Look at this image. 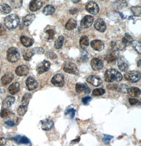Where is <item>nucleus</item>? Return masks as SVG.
I'll list each match as a JSON object with an SVG mask.
<instances>
[{"label":"nucleus","mask_w":141,"mask_h":146,"mask_svg":"<svg viewBox=\"0 0 141 146\" xmlns=\"http://www.w3.org/2000/svg\"><path fill=\"white\" fill-rule=\"evenodd\" d=\"M91 98L90 96H85L82 99V102L83 103L84 105H88L91 102Z\"/></svg>","instance_id":"de8ad7c7"},{"label":"nucleus","mask_w":141,"mask_h":146,"mask_svg":"<svg viewBox=\"0 0 141 146\" xmlns=\"http://www.w3.org/2000/svg\"><path fill=\"white\" fill-rule=\"evenodd\" d=\"M105 59H106L107 62L109 63H112L116 61V57L113 54H109V55H106Z\"/></svg>","instance_id":"a19ab883"},{"label":"nucleus","mask_w":141,"mask_h":146,"mask_svg":"<svg viewBox=\"0 0 141 146\" xmlns=\"http://www.w3.org/2000/svg\"><path fill=\"white\" fill-rule=\"evenodd\" d=\"M51 83L57 87H62L65 84V78L63 74H58L55 75L51 80Z\"/></svg>","instance_id":"423d86ee"},{"label":"nucleus","mask_w":141,"mask_h":146,"mask_svg":"<svg viewBox=\"0 0 141 146\" xmlns=\"http://www.w3.org/2000/svg\"><path fill=\"white\" fill-rule=\"evenodd\" d=\"M0 11L4 14H9L11 12V7L7 4H3L0 5Z\"/></svg>","instance_id":"72a5a7b5"},{"label":"nucleus","mask_w":141,"mask_h":146,"mask_svg":"<svg viewBox=\"0 0 141 146\" xmlns=\"http://www.w3.org/2000/svg\"><path fill=\"white\" fill-rule=\"evenodd\" d=\"M55 7L51 5H47L44 7L43 13L46 15H50L54 14L55 12Z\"/></svg>","instance_id":"c756f323"},{"label":"nucleus","mask_w":141,"mask_h":146,"mask_svg":"<svg viewBox=\"0 0 141 146\" xmlns=\"http://www.w3.org/2000/svg\"><path fill=\"white\" fill-rule=\"evenodd\" d=\"M91 45L93 49L98 51H101L105 47L104 43L99 40H93L91 42Z\"/></svg>","instance_id":"f3484780"},{"label":"nucleus","mask_w":141,"mask_h":146,"mask_svg":"<svg viewBox=\"0 0 141 146\" xmlns=\"http://www.w3.org/2000/svg\"><path fill=\"white\" fill-rule=\"evenodd\" d=\"M129 102L132 106L140 104V102L139 101V100H138V99H133V98H130L129 99Z\"/></svg>","instance_id":"09e8293b"},{"label":"nucleus","mask_w":141,"mask_h":146,"mask_svg":"<svg viewBox=\"0 0 141 146\" xmlns=\"http://www.w3.org/2000/svg\"><path fill=\"white\" fill-rule=\"evenodd\" d=\"M85 9L88 12L93 15H97L99 11V7L97 4L93 1L88 2L85 7Z\"/></svg>","instance_id":"6e6552de"},{"label":"nucleus","mask_w":141,"mask_h":146,"mask_svg":"<svg viewBox=\"0 0 141 146\" xmlns=\"http://www.w3.org/2000/svg\"><path fill=\"white\" fill-rule=\"evenodd\" d=\"M29 72V67L26 65H21L17 67L15 70V73L19 76H26L28 74Z\"/></svg>","instance_id":"a211bd4d"},{"label":"nucleus","mask_w":141,"mask_h":146,"mask_svg":"<svg viewBox=\"0 0 141 146\" xmlns=\"http://www.w3.org/2000/svg\"><path fill=\"white\" fill-rule=\"evenodd\" d=\"M0 73H1V68H0Z\"/></svg>","instance_id":"13d9d810"},{"label":"nucleus","mask_w":141,"mask_h":146,"mask_svg":"<svg viewBox=\"0 0 141 146\" xmlns=\"http://www.w3.org/2000/svg\"><path fill=\"white\" fill-rule=\"evenodd\" d=\"M91 65L92 68L95 70H101L104 67L103 61L97 58L93 59L91 61Z\"/></svg>","instance_id":"2eb2a0df"},{"label":"nucleus","mask_w":141,"mask_h":146,"mask_svg":"<svg viewBox=\"0 0 141 146\" xmlns=\"http://www.w3.org/2000/svg\"><path fill=\"white\" fill-rule=\"evenodd\" d=\"M117 64L119 70L122 72H126L128 69V62L122 55H119L117 57Z\"/></svg>","instance_id":"0eeeda50"},{"label":"nucleus","mask_w":141,"mask_h":146,"mask_svg":"<svg viewBox=\"0 0 141 146\" xmlns=\"http://www.w3.org/2000/svg\"><path fill=\"white\" fill-rule=\"evenodd\" d=\"M20 84L19 83L15 82L14 83L11 84L9 88V92L12 95H15L20 91Z\"/></svg>","instance_id":"a878e982"},{"label":"nucleus","mask_w":141,"mask_h":146,"mask_svg":"<svg viewBox=\"0 0 141 146\" xmlns=\"http://www.w3.org/2000/svg\"><path fill=\"white\" fill-rule=\"evenodd\" d=\"M75 112H76V111L73 109H69L68 110H67L66 111L65 114H70L71 115V119H73V117H75Z\"/></svg>","instance_id":"49530a36"},{"label":"nucleus","mask_w":141,"mask_h":146,"mask_svg":"<svg viewBox=\"0 0 141 146\" xmlns=\"http://www.w3.org/2000/svg\"><path fill=\"white\" fill-rule=\"evenodd\" d=\"M5 124L8 127H13L15 125V122L12 121H8L5 123Z\"/></svg>","instance_id":"5fc2aeb1"},{"label":"nucleus","mask_w":141,"mask_h":146,"mask_svg":"<svg viewBox=\"0 0 141 146\" xmlns=\"http://www.w3.org/2000/svg\"><path fill=\"white\" fill-rule=\"evenodd\" d=\"M13 140L18 144H28L30 143L29 139L25 136L17 135L13 138Z\"/></svg>","instance_id":"412c9836"},{"label":"nucleus","mask_w":141,"mask_h":146,"mask_svg":"<svg viewBox=\"0 0 141 146\" xmlns=\"http://www.w3.org/2000/svg\"><path fill=\"white\" fill-rule=\"evenodd\" d=\"M132 13L135 17H140L141 14V7L140 6H134L131 7Z\"/></svg>","instance_id":"e433bc0d"},{"label":"nucleus","mask_w":141,"mask_h":146,"mask_svg":"<svg viewBox=\"0 0 141 146\" xmlns=\"http://www.w3.org/2000/svg\"><path fill=\"white\" fill-rule=\"evenodd\" d=\"M76 91L78 93L84 92L85 94H89L91 93V89L87 85L83 83H77L76 85Z\"/></svg>","instance_id":"dca6fc26"},{"label":"nucleus","mask_w":141,"mask_h":146,"mask_svg":"<svg viewBox=\"0 0 141 146\" xmlns=\"http://www.w3.org/2000/svg\"><path fill=\"white\" fill-rule=\"evenodd\" d=\"M124 77L130 83H136L140 80L141 73L138 71H130L124 74Z\"/></svg>","instance_id":"20e7f679"},{"label":"nucleus","mask_w":141,"mask_h":146,"mask_svg":"<svg viewBox=\"0 0 141 146\" xmlns=\"http://www.w3.org/2000/svg\"><path fill=\"white\" fill-rule=\"evenodd\" d=\"M20 58L18 49L15 47L10 48L7 51V60L10 62H17Z\"/></svg>","instance_id":"7ed1b4c3"},{"label":"nucleus","mask_w":141,"mask_h":146,"mask_svg":"<svg viewBox=\"0 0 141 146\" xmlns=\"http://www.w3.org/2000/svg\"><path fill=\"white\" fill-rule=\"evenodd\" d=\"M111 47L114 51H119L124 49L125 46L122 43V41H112L111 42Z\"/></svg>","instance_id":"aec40b11"},{"label":"nucleus","mask_w":141,"mask_h":146,"mask_svg":"<svg viewBox=\"0 0 141 146\" xmlns=\"http://www.w3.org/2000/svg\"><path fill=\"white\" fill-rule=\"evenodd\" d=\"M10 114V111L9 110L7 109H4L2 110V111L1 112V117H8Z\"/></svg>","instance_id":"c03bdc74"},{"label":"nucleus","mask_w":141,"mask_h":146,"mask_svg":"<svg viewBox=\"0 0 141 146\" xmlns=\"http://www.w3.org/2000/svg\"><path fill=\"white\" fill-rule=\"evenodd\" d=\"M27 106H20L18 110V113L20 115H24L27 111Z\"/></svg>","instance_id":"ea45409f"},{"label":"nucleus","mask_w":141,"mask_h":146,"mask_svg":"<svg viewBox=\"0 0 141 146\" xmlns=\"http://www.w3.org/2000/svg\"><path fill=\"white\" fill-rule=\"evenodd\" d=\"M132 44L133 45L134 49L136 50V51L140 54L141 53V42L138 40H135L133 41Z\"/></svg>","instance_id":"4c0bfd02"},{"label":"nucleus","mask_w":141,"mask_h":146,"mask_svg":"<svg viewBox=\"0 0 141 146\" xmlns=\"http://www.w3.org/2000/svg\"><path fill=\"white\" fill-rule=\"evenodd\" d=\"M102 1H103V0H102Z\"/></svg>","instance_id":"bf43d9fd"},{"label":"nucleus","mask_w":141,"mask_h":146,"mask_svg":"<svg viewBox=\"0 0 141 146\" xmlns=\"http://www.w3.org/2000/svg\"><path fill=\"white\" fill-rule=\"evenodd\" d=\"M35 18H36V16L33 14H29L25 15V17L23 18V20H22L23 25L26 27L30 26Z\"/></svg>","instance_id":"5701e85b"},{"label":"nucleus","mask_w":141,"mask_h":146,"mask_svg":"<svg viewBox=\"0 0 141 146\" xmlns=\"http://www.w3.org/2000/svg\"><path fill=\"white\" fill-rule=\"evenodd\" d=\"M94 27L101 33H104L107 29L106 23L102 19H98L94 24Z\"/></svg>","instance_id":"f8f14e48"},{"label":"nucleus","mask_w":141,"mask_h":146,"mask_svg":"<svg viewBox=\"0 0 141 146\" xmlns=\"http://www.w3.org/2000/svg\"><path fill=\"white\" fill-rule=\"evenodd\" d=\"M128 88V87L126 86L125 84H122V85H121L119 87V91L122 92L123 93H127V90Z\"/></svg>","instance_id":"8fccbe9b"},{"label":"nucleus","mask_w":141,"mask_h":146,"mask_svg":"<svg viewBox=\"0 0 141 146\" xmlns=\"http://www.w3.org/2000/svg\"><path fill=\"white\" fill-rule=\"evenodd\" d=\"M89 39L86 36H81L80 39V46L82 48H86L89 46Z\"/></svg>","instance_id":"7c9ffc66"},{"label":"nucleus","mask_w":141,"mask_h":146,"mask_svg":"<svg viewBox=\"0 0 141 146\" xmlns=\"http://www.w3.org/2000/svg\"><path fill=\"white\" fill-rule=\"evenodd\" d=\"M26 85L29 91H32L38 88V83L36 78L30 76L26 80Z\"/></svg>","instance_id":"9d476101"},{"label":"nucleus","mask_w":141,"mask_h":146,"mask_svg":"<svg viewBox=\"0 0 141 146\" xmlns=\"http://www.w3.org/2000/svg\"><path fill=\"white\" fill-rule=\"evenodd\" d=\"M13 78H14L13 75L11 73L5 74L1 79L2 84L4 85H7V84H9L10 83H11V81L13 80Z\"/></svg>","instance_id":"bb28decb"},{"label":"nucleus","mask_w":141,"mask_h":146,"mask_svg":"<svg viewBox=\"0 0 141 146\" xmlns=\"http://www.w3.org/2000/svg\"><path fill=\"white\" fill-rule=\"evenodd\" d=\"M15 98L13 96H7L3 100V106L4 108L7 109V108H10L15 103Z\"/></svg>","instance_id":"4be33fe9"},{"label":"nucleus","mask_w":141,"mask_h":146,"mask_svg":"<svg viewBox=\"0 0 141 146\" xmlns=\"http://www.w3.org/2000/svg\"><path fill=\"white\" fill-rule=\"evenodd\" d=\"M65 40L64 36H60L58 37V39L56 41L55 44H54V47L56 49H59L61 48L64 44V41Z\"/></svg>","instance_id":"473e14b6"},{"label":"nucleus","mask_w":141,"mask_h":146,"mask_svg":"<svg viewBox=\"0 0 141 146\" xmlns=\"http://www.w3.org/2000/svg\"><path fill=\"white\" fill-rule=\"evenodd\" d=\"M11 7L14 9H19L22 6V0H10Z\"/></svg>","instance_id":"c9c22d12"},{"label":"nucleus","mask_w":141,"mask_h":146,"mask_svg":"<svg viewBox=\"0 0 141 146\" xmlns=\"http://www.w3.org/2000/svg\"><path fill=\"white\" fill-rule=\"evenodd\" d=\"M80 0H72V2L74 3H77Z\"/></svg>","instance_id":"4d7b16f0"},{"label":"nucleus","mask_w":141,"mask_h":146,"mask_svg":"<svg viewBox=\"0 0 141 146\" xmlns=\"http://www.w3.org/2000/svg\"><path fill=\"white\" fill-rule=\"evenodd\" d=\"M47 54H48V57H50V58L54 59L56 58L57 57V55L54 54V52H47Z\"/></svg>","instance_id":"603ef678"},{"label":"nucleus","mask_w":141,"mask_h":146,"mask_svg":"<svg viewBox=\"0 0 141 146\" xmlns=\"http://www.w3.org/2000/svg\"><path fill=\"white\" fill-rule=\"evenodd\" d=\"M105 93V90L104 88H96L95 89L93 92V95L95 96H101L103 94H104Z\"/></svg>","instance_id":"58836bf2"},{"label":"nucleus","mask_w":141,"mask_h":146,"mask_svg":"<svg viewBox=\"0 0 141 146\" xmlns=\"http://www.w3.org/2000/svg\"><path fill=\"white\" fill-rule=\"evenodd\" d=\"M34 55V53L32 49H29L24 52V53L23 54V58L26 61H30Z\"/></svg>","instance_id":"2f4dec72"},{"label":"nucleus","mask_w":141,"mask_h":146,"mask_svg":"<svg viewBox=\"0 0 141 146\" xmlns=\"http://www.w3.org/2000/svg\"><path fill=\"white\" fill-rule=\"evenodd\" d=\"M77 11H78V10H77L76 9V10H75V11H73V10L72 9V10H71L70 11V13H71V15H73V14H76V13H77Z\"/></svg>","instance_id":"6e6d98bb"},{"label":"nucleus","mask_w":141,"mask_h":146,"mask_svg":"<svg viewBox=\"0 0 141 146\" xmlns=\"http://www.w3.org/2000/svg\"><path fill=\"white\" fill-rule=\"evenodd\" d=\"M6 32V30L5 29V28L4 27V26L0 24V36H3Z\"/></svg>","instance_id":"3c124183"},{"label":"nucleus","mask_w":141,"mask_h":146,"mask_svg":"<svg viewBox=\"0 0 141 146\" xmlns=\"http://www.w3.org/2000/svg\"><path fill=\"white\" fill-rule=\"evenodd\" d=\"M123 78L122 75L118 71L114 68L109 69L105 73V80L107 82H120Z\"/></svg>","instance_id":"f257e3e1"},{"label":"nucleus","mask_w":141,"mask_h":146,"mask_svg":"<svg viewBox=\"0 0 141 146\" xmlns=\"http://www.w3.org/2000/svg\"><path fill=\"white\" fill-rule=\"evenodd\" d=\"M40 123L41 124V127L42 130L45 131L50 130L54 125V123L53 121L50 119H48L41 121Z\"/></svg>","instance_id":"6ab92c4d"},{"label":"nucleus","mask_w":141,"mask_h":146,"mask_svg":"<svg viewBox=\"0 0 141 146\" xmlns=\"http://www.w3.org/2000/svg\"><path fill=\"white\" fill-rule=\"evenodd\" d=\"M50 66V62L49 61L44 60L36 67V72L39 74H42L49 70Z\"/></svg>","instance_id":"1a4fd4ad"},{"label":"nucleus","mask_w":141,"mask_h":146,"mask_svg":"<svg viewBox=\"0 0 141 146\" xmlns=\"http://www.w3.org/2000/svg\"><path fill=\"white\" fill-rule=\"evenodd\" d=\"M4 25L9 29H13L18 26L20 19L18 16L15 14H12L7 16L4 20Z\"/></svg>","instance_id":"f03ea898"},{"label":"nucleus","mask_w":141,"mask_h":146,"mask_svg":"<svg viewBox=\"0 0 141 146\" xmlns=\"http://www.w3.org/2000/svg\"><path fill=\"white\" fill-rule=\"evenodd\" d=\"M32 98V95L30 93H26L24 95H23L22 99V105L25 106H28L29 104L30 100H31Z\"/></svg>","instance_id":"f704fd0d"},{"label":"nucleus","mask_w":141,"mask_h":146,"mask_svg":"<svg viewBox=\"0 0 141 146\" xmlns=\"http://www.w3.org/2000/svg\"><path fill=\"white\" fill-rule=\"evenodd\" d=\"M87 82L89 84L95 86H99L103 83L101 79L96 75H90L88 77Z\"/></svg>","instance_id":"ddd939ff"},{"label":"nucleus","mask_w":141,"mask_h":146,"mask_svg":"<svg viewBox=\"0 0 141 146\" xmlns=\"http://www.w3.org/2000/svg\"><path fill=\"white\" fill-rule=\"evenodd\" d=\"M20 40H21V42L22 44L26 47H29L31 46L34 42V41L32 39L30 38L28 36H21Z\"/></svg>","instance_id":"b1692460"},{"label":"nucleus","mask_w":141,"mask_h":146,"mask_svg":"<svg viewBox=\"0 0 141 146\" xmlns=\"http://www.w3.org/2000/svg\"><path fill=\"white\" fill-rule=\"evenodd\" d=\"M7 143V140L4 138H0V146H4Z\"/></svg>","instance_id":"864d4df0"},{"label":"nucleus","mask_w":141,"mask_h":146,"mask_svg":"<svg viewBox=\"0 0 141 146\" xmlns=\"http://www.w3.org/2000/svg\"><path fill=\"white\" fill-rule=\"evenodd\" d=\"M133 41V38L131 36L129 33H125V36L123 37V39L122 40V42L125 47L130 46Z\"/></svg>","instance_id":"c85d7f7f"},{"label":"nucleus","mask_w":141,"mask_h":146,"mask_svg":"<svg viewBox=\"0 0 141 146\" xmlns=\"http://www.w3.org/2000/svg\"><path fill=\"white\" fill-rule=\"evenodd\" d=\"M46 33L47 34L48 39H52L54 38V30H47L46 31Z\"/></svg>","instance_id":"79ce46f5"},{"label":"nucleus","mask_w":141,"mask_h":146,"mask_svg":"<svg viewBox=\"0 0 141 146\" xmlns=\"http://www.w3.org/2000/svg\"><path fill=\"white\" fill-rule=\"evenodd\" d=\"M77 25V23L75 19H70L66 24V29L67 30H72L76 28Z\"/></svg>","instance_id":"cd10ccee"},{"label":"nucleus","mask_w":141,"mask_h":146,"mask_svg":"<svg viewBox=\"0 0 141 146\" xmlns=\"http://www.w3.org/2000/svg\"><path fill=\"white\" fill-rule=\"evenodd\" d=\"M43 5V2L41 0H32L29 4L30 11L35 12L40 10Z\"/></svg>","instance_id":"4468645a"},{"label":"nucleus","mask_w":141,"mask_h":146,"mask_svg":"<svg viewBox=\"0 0 141 146\" xmlns=\"http://www.w3.org/2000/svg\"><path fill=\"white\" fill-rule=\"evenodd\" d=\"M94 21L93 17L87 15L83 18L80 22V25L83 28H89L93 24Z\"/></svg>","instance_id":"9b49d317"},{"label":"nucleus","mask_w":141,"mask_h":146,"mask_svg":"<svg viewBox=\"0 0 141 146\" xmlns=\"http://www.w3.org/2000/svg\"><path fill=\"white\" fill-rule=\"evenodd\" d=\"M64 70L66 73L78 75L79 74V70L76 65L71 62H66L64 65Z\"/></svg>","instance_id":"39448f33"},{"label":"nucleus","mask_w":141,"mask_h":146,"mask_svg":"<svg viewBox=\"0 0 141 146\" xmlns=\"http://www.w3.org/2000/svg\"><path fill=\"white\" fill-rule=\"evenodd\" d=\"M127 93L133 97H138L141 94V91L138 88L135 87L128 88Z\"/></svg>","instance_id":"393cba45"},{"label":"nucleus","mask_w":141,"mask_h":146,"mask_svg":"<svg viewBox=\"0 0 141 146\" xmlns=\"http://www.w3.org/2000/svg\"><path fill=\"white\" fill-rule=\"evenodd\" d=\"M32 49L34 54H44V50L42 48H33Z\"/></svg>","instance_id":"37998d69"},{"label":"nucleus","mask_w":141,"mask_h":146,"mask_svg":"<svg viewBox=\"0 0 141 146\" xmlns=\"http://www.w3.org/2000/svg\"><path fill=\"white\" fill-rule=\"evenodd\" d=\"M113 138V137L111 135H104V138L103 140L104 143H105V145H108L110 142L111 140Z\"/></svg>","instance_id":"a18cd8bd"}]
</instances>
